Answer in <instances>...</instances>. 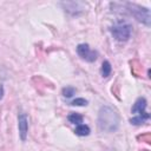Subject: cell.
Returning a JSON list of instances; mask_svg holds the SVG:
<instances>
[{
	"instance_id": "3",
	"label": "cell",
	"mask_w": 151,
	"mask_h": 151,
	"mask_svg": "<svg viewBox=\"0 0 151 151\" xmlns=\"http://www.w3.org/2000/svg\"><path fill=\"white\" fill-rule=\"evenodd\" d=\"M131 25L125 22H118L111 27V33L118 41H126L131 35Z\"/></svg>"
},
{
	"instance_id": "5",
	"label": "cell",
	"mask_w": 151,
	"mask_h": 151,
	"mask_svg": "<svg viewBox=\"0 0 151 151\" xmlns=\"http://www.w3.org/2000/svg\"><path fill=\"white\" fill-rule=\"evenodd\" d=\"M77 53L81 59H84V60H86L88 63L94 61L97 59V57H98V53L96 51L91 50L87 44H79L77 46Z\"/></svg>"
},
{
	"instance_id": "1",
	"label": "cell",
	"mask_w": 151,
	"mask_h": 151,
	"mask_svg": "<svg viewBox=\"0 0 151 151\" xmlns=\"http://www.w3.org/2000/svg\"><path fill=\"white\" fill-rule=\"evenodd\" d=\"M119 114L111 106H101L98 113V127L104 132H114L119 126Z\"/></svg>"
},
{
	"instance_id": "9",
	"label": "cell",
	"mask_w": 151,
	"mask_h": 151,
	"mask_svg": "<svg viewBox=\"0 0 151 151\" xmlns=\"http://www.w3.org/2000/svg\"><path fill=\"white\" fill-rule=\"evenodd\" d=\"M111 71H112L111 64H110L107 60L103 61V64H101V70H100V72H101V76H103L104 78H107V77L110 76Z\"/></svg>"
},
{
	"instance_id": "8",
	"label": "cell",
	"mask_w": 151,
	"mask_h": 151,
	"mask_svg": "<svg viewBox=\"0 0 151 151\" xmlns=\"http://www.w3.org/2000/svg\"><path fill=\"white\" fill-rule=\"evenodd\" d=\"M68 122L74 124V125H79V124H83V116L79 114V113H76V112H72L71 114H68L67 117Z\"/></svg>"
},
{
	"instance_id": "10",
	"label": "cell",
	"mask_w": 151,
	"mask_h": 151,
	"mask_svg": "<svg viewBox=\"0 0 151 151\" xmlns=\"http://www.w3.org/2000/svg\"><path fill=\"white\" fill-rule=\"evenodd\" d=\"M73 94H76V88L74 87L67 86V87H64L63 88V96L65 98H71Z\"/></svg>"
},
{
	"instance_id": "6",
	"label": "cell",
	"mask_w": 151,
	"mask_h": 151,
	"mask_svg": "<svg viewBox=\"0 0 151 151\" xmlns=\"http://www.w3.org/2000/svg\"><path fill=\"white\" fill-rule=\"evenodd\" d=\"M18 129H19V136L21 140H26V137L28 133V118L24 112L19 113L18 116Z\"/></svg>"
},
{
	"instance_id": "11",
	"label": "cell",
	"mask_w": 151,
	"mask_h": 151,
	"mask_svg": "<svg viewBox=\"0 0 151 151\" xmlns=\"http://www.w3.org/2000/svg\"><path fill=\"white\" fill-rule=\"evenodd\" d=\"M71 105H73V106H84V105H87V100L84 99V98H77V99L71 101Z\"/></svg>"
},
{
	"instance_id": "7",
	"label": "cell",
	"mask_w": 151,
	"mask_h": 151,
	"mask_svg": "<svg viewBox=\"0 0 151 151\" xmlns=\"http://www.w3.org/2000/svg\"><path fill=\"white\" fill-rule=\"evenodd\" d=\"M74 132H76L77 136L84 137V136H88L90 132H91V130H90V127H88L87 125H85V124H79V125H77Z\"/></svg>"
},
{
	"instance_id": "12",
	"label": "cell",
	"mask_w": 151,
	"mask_h": 151,
	"mask_svg": "<svg viewBox=\"0 0 151 151\" xmlns=\"http://www.w3.org/2000/svg\"><path fill=\"white\" fill-rule=\"evenodd\" d=\"M2 97H4V86L0 84V100L2 99Z\"/></svg>"
},
{
	"instance_id": "4",
	"label": "cell",
	"mask_w": 151,
	"mask_h": 151,
	"mask_svg": "<svg viewBox=\"0 0 151 151\" xmlns=\"http://www.w3.org/2000/svg\"><path fill=\"white\" fill-rule=\"evenodd\" d=\"M126 5H127V8H129L130 13L138 21H142L145 25H150V11L147 8L140 7V6L134 5V4H126Z\"/></svg>"
},
{
	"instance_id": "2",
	"label": "cell",
	"mask_w": 151,
	"mask_h": 151,
	"mask_svg": "<svg viewBox=\"0 0 151 151\" xmlns=\"http://www.w3.org/2000/svg\"><path fill=\"white\" fill-rule=\"evenodd\" d=\"M145 109H146V100H145V98H143V97L138 98L136 100V103L133 104L132 110H131L132 113L136 114V117L131 118L130 123L133 124V125H140L145 120H147L150 118V114L145 111Z\"/></svg>"
}]
</instances>
